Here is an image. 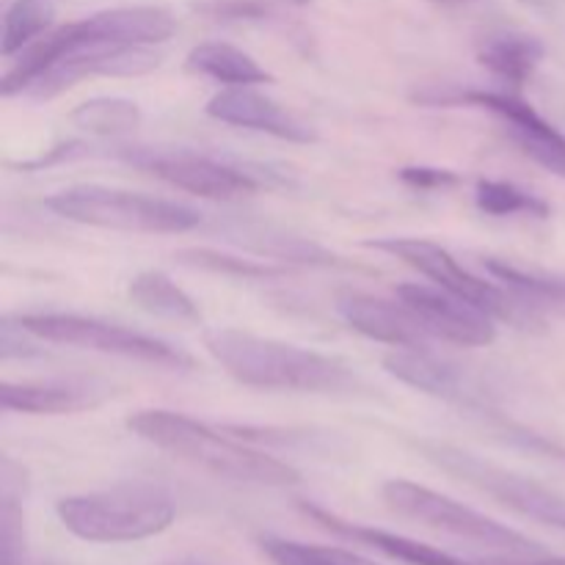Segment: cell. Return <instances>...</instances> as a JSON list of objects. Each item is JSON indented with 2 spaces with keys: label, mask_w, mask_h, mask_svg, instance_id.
I'll return each instance as SVG.
<instances>
[{
  "label": "cell",
  "mask_w": 565,
  "mask_h": 565,
  "mask_svg": "<svg viewBox=\"0 0 565 565\" xmlns=\"http://www.w3.org/2000/svg\"><path fill=\"white\" fill-rule=\"evenodd\" d=\"M166 565H202V563H191V561H185V563H166Z\"/></svg>",
  "instance_id": "obj_33"
},
{
  "label": "cell",
  "mask_w": 565,
  "mask_h": 565,
  "mask_svg": "<svg viewBox=\"0 0 565 565\" xmlns=\"http://www.w3.org/2000/svg\"><path fill=\"white\" fill-rule=\"evenodd\" d=\"M0 565H25V472L11 458L0 463Z\"/></svg>",
  "instance_id": "obj_21"
},
{
  "label": "cell",
  "mask_w": 565,
  "mask_h": 565,
  "mask_svg": "<svg viewBox=\"0 0 565 565\" xmlns=\"http://www.w3.org/2000/svg\"><path fill=\"white\" fill-rule=\"evenodd\" d=\"M301 511L307 513L312 522H318L320 527H326L329 533L342 535V539H351L356 544L373 546V550L384 552V555L395 557V561L406 563V565H472L463 563L458 557L447 555V552L436 550V546L423 544V541L406 539V535L390 533V530H379V527H364V524H353L340 519L337 513L326 511V508L315 505V502H301Z\"/></svg>",
  "instance_id": "obj_16"
},
{
  "label": "cell",
  "mask_w": 565,
  "mask_h": 565,
  "mask_svg": "<svg viewBox=\"0 0 565 565\" xmlns=\"http://www.w3.org/2000/svg\"><path fill=\"white\" fill-rule=\"evenodd\" d=\"M386 505L403 519L423 524V527L436 530V533L452 535V539L469 541L483 550L500 552L505 557H539L544 555V546L535 544L527 535L494 522L486 513L463 505V502L450 500L428 486L412 483V480H390L381 489Z\"/></svg>",
  "instance_id": "obj_5"
},
{
  "label": "cell",
  "mask_w": 565,
  "mask_h": 565,
  "mask_svg": "<svg viewBox=\"0 0 565 565\" xmlns=\"http://www.w3.org/2000/svg\"><path fill=\"white\" fill-rule=\"evenodd\" d=\"M191 9L213 22H265L276 11L268 0H191Z\"/></svg>",
  "instance_id": "obj_28"
},
{
  "label": "cell",
  "mask_w": 565,
  "mask_h": 565,
  "mask_svg": "<svg viewBox=\"0 0 565 565\" xmlns=\"http://www.w3.org/2000/svg\"><path fill=\"white\" fill-rule=\"evenodd\" d=\"M50 25H53V9H50L47 0H14L3 14L0 50H3L6 58H14L20 50L44 36Z\"/></svg>",
  "instance_id": "obj_25"
},
{
  "label": "cell",
  "mask_w": 565,
  "mask_h": 565,
  "mask_svg": "<svg viewBox=\"0 0 565 565\" xmlns=\"http://www.w3.org/2000/svg\"><path fill=\"white\" fill-rule=\"evenodd\" d=\"M103 395L86 384H66V381H33V384L0 386V406L3 412L17 414H75L99 406Z\"/></svg>",
  "instance_id": "obj_17"
},
{
  "label": "cell",
  "mask_w": 565,
  "mask_h": 565,
  "mask_svg": "<svg viewBox=\"0 0 565 565\" xmlns=\"http://www.w3.org/2000/svg\"><path fill=\"white\" fill-rule=\"evenodd\" d=\"M160 53L152 47H77L61 55L58 61L47 66L42 75L33 77L20 97L31 99H53L81 83L83 77L105 75V77H136L158 70Z\"/></svg>",
  "instance_id": "obj_12"
},
{
  "label": "cell",
  "mask_w": 565,
  "mask_h": 565,
  "mask_svg": "<svg viewBox=\"0 0 565 565\" xmlns=\"http://www.w3.org/2000/svg\"><path fill=\"white\" fill-rule=\"evenodd\" d=\"M397 301L423 323L434 340L452 342L463 348H486L497 340V326L486 309L463 301L461 296L441 290L439 285H401Z\"/></svg>",
  "instance_id": "obj_11"
},
{
  "label": "cell",
  "mask_w": 565,
  "mask_h": 565,
  "mask_svg": "<svg viewBox=\"0 0 565 565\" xmlns=\"http://www.w3.org/2000/svg\"><path fill=\"white\" fill-rule=\"evenodd\" d=\"M486 274L500 281L522 307L530 312H561L565 315V279L563 276L541 274V270L522 268L511 259L489 257L483 263Z\"/></svg>",
  "instance_id": "obj_19"
},
{
  "label": "cell",
  "mask_w": 565,
  "mask_h": 565,
  "mask_svg": "<svg viewBox=\"0 0 565 565\" xmlns=\"http://www.w3.org/2000/svg\"><path fill=\"white\" fill-rule=\"evenodd\" d=\"M475 202L480 213L491 218H508V215H533V218H550L552 207L546 199L524 191L505 180H478L475 185Z\"/></svg>",
  "instance_id": "obj_24"
},
{
  "label": "cell",
  "mask_w": 565,
  "mask_h": 565,
  "mask_svg": "<svg viewBox=\"0 0 565 565\" xmlns=\"http://www.w3.org/2000/svg\"><path fill=\"white\" fill-rule=\"evenodd\" d=\"M55 513L75 539L88 544H132L166 533L177 519V502L160 486L125 483L64 497Z\"/></svg>",
  "instance_id": "obj_3"
},
{
  "label": "cell",
  "mask_w": 565,
  "mask_h": 565,
  "mask_svg": "<svg viewBox=\"0 0 565 565\" xmlns=\"http://www.w3.org/2000/svg\"><path fill=\"white\" fill-rule=\"evenodd\" d=\"M177 259L188 268L207 270V274H221V276H237V279H279L287 270L279 265L259 263V259H243L235 254L218 252V248H182L177 252Z\"/></svg>",
  "instance_id": "obj_26"
},
{
  "label": "cell",
  "mask_w": 565,
  "mask_h": 565,
  "mask_svg": "<svg viewBox=\"0 0 565 565\" xmlns=\"http://www.w3.org/2000/svg\"><path fill=\"white\" fill-rule=\"evenodd\" d=\"M367 248L397 257L401 263H406L408 268H414L417 274L436 281L441 290L452 292V296H461L463 301L486 309L491 318L508 320V323L519 326H524L527 320L530 323L535 320V312L522 307L505 287L475 276L472 270L463 268V265L458 263L445 246H439V243L423 241V237H381V241H370Z\"/></svg>",
  "instance_id": "obj_9"
},
{
  "label": "cell",
  "mask_w": 565,
  "mask_h": 565,
  "mask_svg": "<svg viewBox=\"0 0 565 565\" xmlns=\"http://www.w3.org/2000/svg\"><path fill=\"white\" fill-rule=\"evenodd\" d=\"M265 557L274 565H379L353 552L334 550V546H318V544H301V541L287 539H259Z\"/></svg>",
  "instance_id": "obj_27"
},
{
  "label": "cell",
  "mask_w": 565,
  "mask_h": 565,
  "mask_svg": "<svg viewBox=\"0 0 565 565\" xmlns=\"http://www.w3.org/2000/svg\"><path fill=\"white\" fill-rule=\"evenodd\" d=\"M127 292H130L132 303H138L143 312L158 315V318L177 320V323H199L202 320L196 301L160 270H143V274L132 276Z\"/></svg>",
  "instance_id": "obj_22"
},
{
  "label": "cell",
  "mask_w": 565,
  "mask_h": 565,
  "mask_svg": "<svg viewBox=\"0 0 565 565\" xmlns=\"http://www.w3.org/2000/svg\"><path fill=\"white\" fill-rule=\"evenodd\" d=\"M340 318L373 342H384L392 348H430L434 337L423 329L417 318L403 303L384 301L367 292H345L337 298Z\"/></svg>",
  "instance_id": "obj_15"
},
{
  "label": "cell",
  "mask_w": 565,
  "mask_h": 565,
  "mask_svg": "<svg viewBox=\"0 0 565 565\" xmlns=\"http://www.w3.org/2000/svg\"><path fill=\"white\" fill-rule=\"evenodd\" d=\"M204 110H207L210 119L224 121V125L232 127H246V130L254 132H265V136H274L279 141H318V132H315L312 125H307L301 116L292 114L290 108L279 105L276 99H270L268 94L257 92L254 86L221 88L218 94L210 97Z\"/></svg>",
  "instance_id": "obj_13"
},
{
  "label": "cell",
  "mask_w": 565,
  "mask_h": 565,
  "mask_svg": "<svg viewBox=\"0 0 565 565\" xmlns=\"http://www.w3.org/2000/svg\"><path fill=\"white\" fill-rule=\"evenodd\" d=\"M544 55L546 47L541 39L519 31L491 33L478 50L480 66L513 88H522L535 75Z\"/></svg>",
  "instance_id": "obj_18"
},
{
  "label": "cell",
  "mask_w": 565,
  "mask_h": 565,
  "mask_svg": "<svg viewBox=\"0 0 565 565\" xmlns=\"http://www.w3.org/2000/svg\"><path fill=\"white\" fill-rule=\"evenodd\" d=\"M70 121L83 132L99 138H116L136 132L141 127L143 114L138 103L125 97H94L77 105L70 114Z\"/></svg>",
  "instance_id": "obj_23"
},
{
  "label": "cell",
  "mask_w": 565,
  "mask_h": 565,
  "mask_svg": "<svg viewBox=\"0 0 565 565\" xmlns=\"http://www.w3.org/2000/svg\"><path fill=\"white\" fill-rule=\"evenodd\" d=\"M127 428L138 439L169 452L177 461L202 469L218 480L265 486V489H287V486L301 483V472L287 461L241 445V441L230 439L221 430L210 428V425L199 423L188 414L143 408V412L127 417Z\"/></svg>",
  "instance_id": "obj_2"
},
{
  "label": "cell",
  "mask_w": 565,
  "mask_h": 565,
  "mask_svg": "<svg viewBox=\"0 0 565 565\" xmlns=\"http://www.w3.org/2000/svg\"><path fill=\"white\" fill-rule=\"evenodd\" d=\"M414 447L436 469L461 480V483L472 486L480 494L505 505L508 511L519 513L524 519H533L539 524H546V527L565 530V497L546 489L539 480L524 478V475L513 472V469L486 461V458L475 456V452L463 450V447L447 445V441L419 439L414 441Z\"/></svg>",
  "instance_id": "obj_6"
},
{
  "label": "cell",
  "mask_w": 565,
  "mask_h": 565,
  "mask_svg": "<svg viewBox=\"0 0 565 565\" xmlns=\"http://www.w3.org/2000/svg\"><path fill=\"white\" fill-rule=\"evenodd\" d=\"M292 3H298V6H307V3H312V0H292Z\"/></svg>",
  "instance_id": "obj_34"
},
{
  "label": "cell",
  "mask_w": 565,
  "mask_h": 565,
  "mask_svg": "<svg viewBox=\"0 0 565 565\" xmlns=\"http://www.w3.org/2000/svg\"><path fill=\"white\" fill-rule=\"evenodd\" d=\"M519 3H524L527 9H535V11H544V14H552V11L561 6V0H519Z\"/></svg>",
  "instance_id": "obj_31"
},
{
  "label": "cell",
  "mask_w": 565,
  "mask_h": 565,
  "mask_svg": "<svg viewBox=\"0 0 565 565\" xmlns=\"http://www.w3.org/2000/svg\"><path fill=\"white\" fill-rule=\"evenodd\" d=\"M436 6H463V3H472V0H434Z\"/></svg>",
  "instance_id": "obj_32"
},
{
  "label": "cell",
  "mask_w": 565,
  "mask_h": 565,
  "mask_svg": "<svg viewBox=\"0 0 565 565\" xmlns=\"http://www.w3.org/2000/svg\"><path fill=\"white\" fill-rule=\"evenodd\" d=\"M384 370L412 390L425 392L430 397H441V401L456 403L469 412L489 414V406L475 390L472 379L458 364L430 353V348H408V351L395 348V353L384 356Z\"/></svg>",
  "instance_id": "obj_14"
},
{
  "label": "cell",
  "mask_w": 565,
  "mask_h": 565,
  "mask_svg": "<svg viewBox=\"0 0 565 565\" xmlns=\"http://www.w3.org/2000/svg\"><path fill=\"white\" fill-rule=\"evenodd\" d=\"M44 565H61V563H44Z\"/></svg>",
  "instance_id": "obj_35"
},
{
  "label": "cell",
  "mask_w": 565,
  "mask_h": 565,
  "mask_svg": "<svg viewBox=\"0 0 565 565\" xmlns=\"http://www.w3.org/2000/svg\"><path fill=\"white\" fill-rule=\"evenodd\" d=\"M44 204L50 213L72 224L132 235H182L202 224V215L188 204L105 185L66 188L53 193Z\"/></svg>",
  "instance_id": "obj_4"
},
{
  "label": "cell",
  "mask_w": 565,
  "mask_h": 565,
  "mask_svg": "<svg viewBox=\"0 0 565 565\" xmlns=\"http://www.w3.org/2000/svg\"><path fill=\"white\" fill-rule=\"evenodd\" d=\"M403 185L414 188V191H445V188H456L461 177L452 169H439V166H403L397 169Z\"/></svg>",
  "instance_id": "obj_29"
},
{
  "label": "cell",
  "mask_w": 565,
  "mask_h": 565,
  "mask_svg": "<svg viewBox=\"0 0 565 565\" xmlns=\"http://www.w3.org/2000/svg\"><path fill=\"white\" fill-rule=\"evenodd\" d=\"M116 158L158 177V180L177 188V191L215 199V202H235V199L252 196V193L259 191V182L248 171L221 163V160L207 158V154L185 152V149L119 147Z\"/></svg>",
  "instance_id": "obj_10"
},
{
  "label": "cell",
  "mask_w": 565,
  "mask_h": 565,
  "mask_svg": "<svg viewBox=\"0 0 565 565\" xmlns=\"http://www.w3.org/2000/svg\"><path fill=\"white\" fill-rule=\"evenodd\" d=\"M17 323L31 337L55 345L83 348V351L108 353V356L130 359V362L152 364V367L166 370H191L193 356L182 348L160 337L132 331L127 326L108 323L99 318H86L75 312H28L17 315Z\"/></svg>",
  "instance_id": "obj_7"
},
{
  "label": "cell",
  "mask_w": 565,
  "mask_h": 565,
  "mask_svg": "<svg viewBox=\"0 0 565 565\" xmlns=\"http://www.w3.org/2000/svg\"><path fill=\"white\" fill-rule=\"evenodd\" d=\"M188 72L193 75L210 77L215 83H224L230 86H259V83H274L265 66H259L257 58H252L248 53H243L241 47L226 42H204L188 53L185 58Z\"/></svg>",
  "instance_id": "obj_20"
},
{
  "label": "cell",
  "mask_w": 565,
  "mask_h": 565,
  "mask_svg": "<svg viewBox=\"0 0 565 565\" xmlns=\"http://www.w3.org/2000/svg\"><path fill=\"white\" fill-rule=\"evenodd\" d=\"M414 103L430 105V108H483L500 116L508 125L513 141L519 143L530 160L546 169L550 174L565 180V136L552 121H546L539 110L522 97L508 92H486V88H461L452 83H430L412 94Z\"/></svg>",
  "instance_id": "obj_8"
},
{
  "label": "cell",
  "mask_w": 565,
  "mask_h": 565,
  "mask_svg": "<svg viewBox=\"0 0 565 565\" xmlns=\"http://www.w3.org/2000/svg\"><path fill=\"white\" fill-rule=\"evenodd\" d=\"M204 348L226 375L252 390L345 395L362 386L359 375L340 359L241 329L207 331Z\"/></svg>",
  "instance_id": "obj_1"
},
{
  "label": "cell",
  "mask_w": 565,
  "mask_h": 565,
  "mask_svg": "<svg viewBox=\"0 0 565 565\" xmlns=\"http://www.w3.org/2000/svg\"><path fill=\"white\" fill-rule=\"evenodd\" d=\"M486 565H565V557H502V561H491Z\"/></svg>",
  "instance_id": "obj_30"
}]
</instances>
